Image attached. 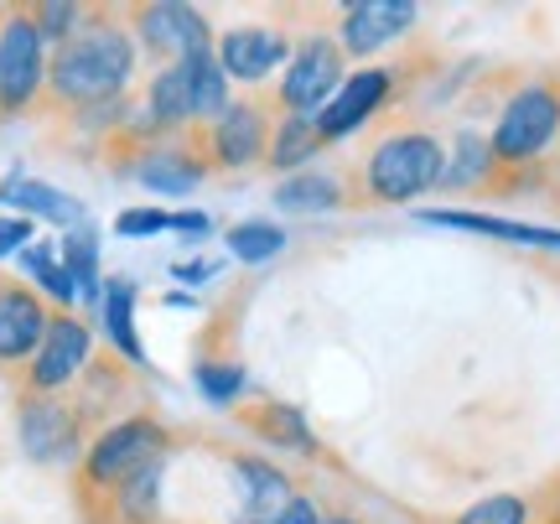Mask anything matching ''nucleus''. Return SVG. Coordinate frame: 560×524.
Here are the masks:
<instances>
[{"label":"nucleus","instance_id":"obj_24","mask_svg":"<svg viewBox=\"0 0 560 524\" xmlns=\"http://www.w3.org/2000/svg\"><path fill=\"white\" fill-rule=\"evenodd\" d=\"M342 202V187L322 172H301V177L280 182L276 187V208L280 213H327Z\"/></svg>","mask_w":560,"mask_h":524},{"label":"nucleus","instance_id":"obj_18","mask_svg":"<svg viewBox=\"0 0 560 524\" xmlns=\"http://www.w3.org/2000/svg\"><path fill=\"white\" fill-rule=\"evenodd\" d=\"M0 202H11L21 208V219H52V223H68V229H79L83 223V202L58 193V187H47V182H32V177H11L0 187Z\"/></svg>","mask_w":560,"mask_h":524},{"label":"nucleus","instance_id":"obj_15","mask_svg":"<svg viewBox=\"0 0 560 524\" xmlns=\"http://www.w3.org/2000/svg\"><path fill=\"white\" fill-rule=\"evenodd\" d=\"M229 467H234V488H240V514H234V524H270L280 509L296 499V493H291V478H285L276 463H265V457H234Z\"/></svg>","mask_w":560,"mask_h":524},{"label":"nucleus","instance_id":"obj_25","mask_svg":"<svg viewBox=\"0 0 560 524\" xmlns=\"http://www.w3.org/2000/svg\"><path fill=\"white\" fill-rule=\"evenodd\" d=\"M244 426L255 431V436H265V442L276 446H296V452H312V431H306V421H301V410H291V405H255L249 416H244Z\"/></svg>","mask_w":560,"mask_h":524},{"label":"nucleus","instance_id":"obj_29","mask_svg":"<svg viewBox=\"0 0 560 524\" xmlns=\"http://www.w3.org/2000/svg\"><path fill=\"white\" fill-rule=\"evenodd\" d=\"M457 524H529V504L520 493H488L472 509H462Z\"/></svg>","mask_w":560,"mask_h":524},{"label":"nucleus","instance_id":"obj_16","mask_svg":"<svg viewBox=\"0 0 560 524\" xmlns=\"http://www.w3.org/2000/svg\"><path fill=\"white\" fill-rule=\"evenodd\" d=\"M420 223H436V229H467V234H488V240H509V244H535V249H560V229L488 219V213H462V208H425Z\"/></svg>","mask_w":560,"mask_h":524},{"label":"nucleus","instance_id":"obj_21","mask_svg":"<svg viewBox=\"0 0 560 524\" xmlns=\"http://www.w3.org/2000/svg\"><path fill=\"white\" fill-rule=\"evenodd\" d=\"M187 68V94H192V120H219L229 109V73L219 68L213 53H198V58H182Z\"/></svg>","mask_w":560,"mask_h":524},{"label":"nucleus","instance_id":"obj_17","mask_svg":"<svg viewBox=\"0 0 560 524\" xmlns=\"http://www.w3.org/2000/svg\"><path fill=\"white\" fill-rule=\"evenodd\" d=\"M208 172L213 166L202 162L198 151H187V145H151L136 162V182L156 187V193H192Z\"/></svg>","mask_w":560,"mask_h":524},{"label":"nucleus","instance_id":"obj_1","mask_svg":"<svg viewBox=\"0 0 560 524\" xmlns=\"http://www.w3.org/2000/svg\"><path fill=\"white\" fill-rule=\"evenodd\" d=\"M136 73V42L120 21H83L79 37L58 47L47 68V83L58 104H104L120 100V89Z\"/></svg>","mask_w":560,"mask_h":524},{"label":"nucleus","instance_id":"obj_32","mask_svg":"<svg viewBox=\"0 0 560 524\" xmlns=\"http://www.w3.org/2000/svg\"><path fill=\"white\" fill-rule=\"evenodd\" d=\"M161 229H172V213H166V208H125L120 219H115V234H125V240L161 234Z\"/></svg>","mask_w":560,"mask_h":524},{"label":"nucleus","instance_id":"obj_10","mask_svg":"<svg viewBox=\"0 0 560 524\" xmlns=\"http://www.w3.org/2000/svg\"><path fill=\"white\" fill-rule=\"evenodd\" d=\"M136 32L140 42L166 62L198 58L208 53V16L192 11V5H177V0H161V5H140L136 11Z\"/></svg>","mask_w":560,"mask_h":524},{"label":"nucleus","instance_id":"obj_22","mask_svg":"<svg viewBox=\"0 0 560 524\" xmlns=\"http://www.w3.org/2000/svg\"><path fill=\"white\" fill-rule=\"evenodd\" d=\"M62 270L73 276L79 286V302H104V286H100V240H94V229L79 223V229H68V240H62Z\"/></svg>","mask_w":560,"mask_h":524},{"label":"nucleus","instance_id":"obj_31","mask_svg":"<svg viewBox=\"0 0 560 524\" xmlns=\"http://www.w3.org/2000/svg\"><path fill=\"white\" fill-rule=\"evenodd\" d=\"M32 21H37L42 42L52 37L62 47L68 37H79L83 26V5H68V0H47V5H32Z\"/></svg>","mask_w":560,"mask_h":524},{"label":"nucleus","instance_id":"obj_13","mask_svg":"<svg viewBox=\"0 0 560 524\" xmlns=\"http://www.w3.org/2000/svg\"><path fill=\"white\" fill-rule=\"evenodd\" d=\"M389 83L395 79H389L384 68H363V73H353V79H342L338 94L317 109L322 141H342V136H353L369 115H380V104L389 100Z\"/></svg>","mask_w":560,"mask_h":524},{"label":"nucleus","instance_id":"obj_14","mask_svg":"<svg viewBox=\"0 0 560 524\" xmlns=\"http://www.w3.org/2000/svg\"><path fill=\"white\" fill-rule=\"evenodd\" d=\"M285 58H291V42L280 37L276 26H234V32L219 42V68L240 83L270 79Z\"/></svg>","mask_w":560,"mask_h":524},{"label":"nucleus","instance_id":"obj_37","mask_svg":"<svg viewBox=\"0 0 560 524\" xmlns=\"http://www.w3.org/2000/svg\"><path fill=\"white\" fill-rule=\"evenodd\" d=\"M322 524H363V520H353V514H332V520H322Z\"/></svg>","mask_w":560,"mask_h":524},{"label":"nucleus","instance_id":"obj_3","mask_svg":"<svg viewBox=\"0 0 560 524\" xmlns=\"http://www.w3.org/2000/svg\"><path fill=\"white\" fill-rule=\"evenodd\" d=\"M161 457H166V426L156 416H130V421L109 426L83 457V504L89 499H115L140 467L161 463Z\"/></svg>","mask_w":560,"mask_h":524},{"label":"nucleus","instance_id":"obj_11","mask_svg":"<svg viewBox=\"0 0 560 524\" xmlns=\"http://www.w3.org/2000/svg\"><path fill=\"white\" fill-rule=\"evenodd\" d=\"M47 327H52V317H47V306L32 286L0 281V369L37 359Z\"/></svg>","mask_w":560,"mask_h":524},{"label":"nucleus","instance_id":"obj_9","mask_svg":"<svg viewBox=\"0 0 560 524\" xmlns=\"http://www.w3.org/2000/svg\"><path fill=\"white\" fill-rule=\"evenodd\" d=\"M83 436V410L58 395H32L21 405V446L32 463H58Z\"/></svg>","mask_w":560,"mask_h":524},{"label":"nucleus","instance_id":"obj_35","mask_svg":"<svg viewBox=\"0 0 560 524\" xmlns=\"http://www.w3.org/2000/svg\"><path fill=\"white\" fill-rule=\"evenodd\" d=\"M172 229L182 240H202L208 234V213H172Z\"/></svg>","mask_w":560,"mask_h":524},{"label":"nucleus","instance_id":"obj_8","mask_svg":"<svg viewBox=\"0 0 560 524\" xmlns=\"http://www.w3.org/2000/svg\"><path fill=\"white\" fill-rule=\"evenodd\" d=\"M89 348H94V338H89V327L73 312L52 317L37 359L26 369V395H52L62 384H73V374H83V363H89Z\"/></svg>","mask_w":560,"mask_h":524},{"label":"nucleus","instance_id":"obj_23","mask_svg":"<svg viewBox=\"0 0 560 524\" xmlns=\"http://www.w3.org/2000/svg\"><path fill=\"white\" fill-rule=\"evenodd\" d=\"M104 333H109V343L120 348V359L140 363L145 353H140V338H136V286L130 281H109L104 286Z\"/></svg>","mask_w":560,"mask_h":524},{"label":"nucleus","instance_id":"obj_2","mask_svg":"<svg viewBox=\"0 0 560 524\" xmlns=\"http://www.w3.org/2000/svg\"><path fill=\"white\" fill-rule=\"evenodd\" d=\"M556 136H560V83L535 79L503 104L499 125L488 136V151H493L499 172H524L556 145Z\"/></svg>","mask_w":560,"mask_h":524},{"label":"nucleus","instance_id":"obj_38","mask_svg":"<svg viewBox=\"0 0 560 524\" xmlns=\"http://www.w3.org/2000/svg\"><path fill=\"white\" fill-rule=\"evenodd\" d=\"M556 182H560V162H556Z\"/></svg>","mask_w":560,"mask_h":524},{"label":"nucleus","instance_id":"obj_33","mask_svg":"<svg viewBox=\"0 0 560 524\" xmlns=\"http://www.w3.org/2000/svg\"><path fill=\"white\" fill-rule=\"evenodd\" d=\"M32 219H0V255H11V249H26L32 244Z\"/></svg>","mask_w":560,"mask_h":524},{"label":"nucleus","instance_id":"obj_7","mask_svg":"<svg viewBox=\"0 0 560 524\" xmlns=\"http://www.w3.org/2000/svg\"><path fill=\"white\" fill-rule=\"evenodd\" d=\"M270 115L255 100L229 104L219 120L208 125L202 136V162L219 166V172H244V166H260L270 156Z\"/></svg>","mask_w":560,"mask_h":524},{"label":"nucleus","instance_id":"obj_20","mask_svg":"<svg viewBox=\"0 0 560 524\" xmlns=\"http://www.w3.org/2000/svg\"><path fill=\"white\" fill-rule=\"evenodd\" d=\"M322 130H317V115H285L276 125V136H270V156L265 166H276V172H296L301 162H312L322 151Z\"/></svg>","mask_w":560,"mask_h":524},{"label":"nucleus","instance_id":"obj_4","mask_svg":"<svg viewBox=\"0 0 560 524\" xmlns=\"http://www.w3.org/2000/svg\"><path fill=\"white\" fill-rule=\"evenodd\" d=\"M441 177H446V151L425 130L384 136L374 145L369 166H363V182H369V198L374 202H416L420 193L441 187Z\"/></svg>","mask_w":560,"mask_h":524},{"label":"nucleus","instance_id":"obj_19","mask_svg":"<svg viewBox=\"0 0 560 524\" xmlns=\"http://www.w3.org/2000/svg\"><path fill=\"white\" fill-rule=\"evenodd\" d=\"M145 115L156 130H177V125L192 120V94H187V68L172 62V68H161L151 89H145Z\"/></svg>","mask_w":560,"mask_h":524},{"label":"nucleus","instance_id":"obj_5","mask_svg":"<svg viewBox=\"0 0 560 524\" xmlns=\"http://www.w3.org/2000/svg\"><path fill=\"white\" fill-rule=\"evenodd\" d=\"M47 53H42V32L32 11H11L0 21V109L21 115L26 104L37 100L42 79H47Z\"/></svg>","mask_w":560,"mask_h":524},{"label":"nucleus","instance_id":"obj_28","mask_svg":"<svg viewBox=\"0 0 560 524\" xmlns=\"http://www.w3.org/2000/svg\"><path fill=\"white\" fill-rule=\"evenodd\" d=\"M280 249H285V229H276V223L249 219V223H234V229H229V255L244 265L276 260Z\"/></svg>","mask_w":560,"mask_h":524},{"label":"nucleus","instance_id":"obj_27","mask_svg":"<svg viewBox=\"0 0 560 524\" xmlns=\"http://www.w3.org/2000/svg\"><path fill=\"white\" fill-rule=\"evenodd\" d=\"M499 177V166H493V151H488V141L482 136H457V151H452V162H446V187H478V182Z\"/></svg>","mask_w":560,"mask_h":524},{"label":"nucleus","instance_id":"obj_26","mask_svg":"<svg viewBox=\"0 0 560 524\" xmlns=\"http://www.w3.org/2000/svg\"><path fill=\"white\" fill-rule=\"evenodd\" d=\"M21 270H26V276H32V281H37L58 306L79 302V286H73L68 270H62V260H58V249H52V244H26V249H21Z\"/></svg>","mask_w":560,"mask_h":524},{"label":"nucleus","instance_id":"obj_12","mask_svg":"<svg viewBox=\"0 0 560 524\" xmlns=\"http://www.w3.org/2000/svg\"><path fill=\"white\" fill-rule=\"evenodd\" d=\"M420 21V11L410 0H359L342 11V53L353 58H374L384 42L405 37Z\"/></svg>","mask_w":560,"mask_h":524},{"label":"nucleus","instance_id":"obj_34","mask_svg":"<svg viewBox=\"0 0 560 524\" xmlns=\"http://www.w3.org/2000/svg\"><path fill=\"white\" fill-rule=\"evenodd\" d=\"M270 524H322V514H317V504H312L306 493H296V499H291V504L280 509V514H276Z\"/></svg>","mask_w":560,"mask_h":524},{"label":"nucleus","instance_id":"obj_30","mask_svg":"<svg viewBox=\"0 0 560 524\" xmlns=\"http://www.w3.org/2000/svg\"><path fill=\"white\" fill-rule=\"evenodd\" d=\"M192 380L202 384V395H208L213 405H229V400H240V389H244V369H240V363L202 359L198 369H192Z\"/></svg>","mask_w":560,"mask_h":524},{"label":"nucleus","instance_id":"obj_6","mask_svg":"<svg viewBox=\"0 0 560 524\" xmlns=\"http://www.w3.org/2000/svg\"><path fill=\"white\" fill-rule=\"evenodd\" d=\"M342 89V47L332 37H306L280 73V104L285 115H317Z\"/></svg>","mask_w":560,"mask_h":524},{"label":"nucleus","instance_id":"obj_36","mask_svg":"<svg viewBox=\"0 0 560 524\" xmlns=\"http://www.w3.org/2000/svg\"><path fill=\"white\" fill-rule=\"evenodd\" d=\"M208 276H213V265L208 260H182L177 265V281H187V286H202Z\"/></svg>","mask_w":560,"mask_h":524}]
</instances>
